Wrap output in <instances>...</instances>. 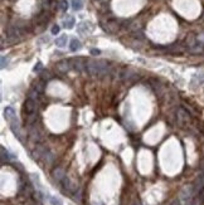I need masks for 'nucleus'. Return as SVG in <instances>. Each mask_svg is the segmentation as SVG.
I'll list each match as a JSON object with an SVG mask.
<instances>
[{
  "instance_id": "18",
  "label": "nucleus",
  "mask_w": 204,
  "mask_h": 205,
  "mask_svg": "<svg viewBox=\"0 0 204 205\" xmlns=\"http://www.w3.org/2000/svg\"><path fill=\"white\" fill-rule=\"evenodd\" d=\"M8 63H9V58H6L5 55H3L2 57V68H5L8 66Z\"/></svg>"
},
{
  "instance_id": "16",
  "label": "nucleus",
  "mask_w": 204,
  "mask_h": 205,
  "mask_svg": "<svg viewBox=\"0 0 204 205\" xmlns=\"http://www.w3.org/2000/svg\"><path fill=\"white\" fill-rule=\"evenodd\" d=\"M59 8H61L62 11H67V9H68V3H67V0H62L61 4H59Z\"/></svg>"
},
{
  "instance_id": "22",
  "label": "nucleus",
  "mask_w": 204,
  "mask_h": 205,
  "mask_svg": "<svg viewBox=\"0 0 204 205\" xmlns=\"http://www.w3.org/2000/svg\"><path fill=\"white\" fill-rule=\"evenodd\" d=\"M133 205H140V204H139V203H137V204H133Z\"/></svg>"
},
{
  "instance_id": "11",
  "label": "nucleus",
  "mask_w": 204,
  "mask_h": 205,
  "mask_svg": "<svg viewBox=\"0 0 204 205\" xmlns=\"http://www.w3.org/2000/svg\"><path fill=\"white\" fill-rule=\"evenodd\" d=\"M83 8V3L82 0H72V9L76 11H80Z\"/></svg>"
},
{
  "instance_id": "21",
  "label": "nucleus",
  "mask_w": 204,
  "mask_h": 205,
  "mask_svg": "<svg viewBox=\"0 0 204 205\" xmlns=\"http://www.w3.org/2000/svg\"><path fill=\"white\" fill-rule=\"evenodd\" d=\"M101 52L98 51V49H91V54H93V55H98Z\"/></svg>"
},
{
  "instance_id": "13",
  "label": "nucleus",
  "mask_w": 204,
  "mask_h": 205,
  "mask_svg": "<svg viewBox=\"0 0 204 205\" xmlns=\"http://www.w3.org/2000/svg\"><path fill=\"white\" fill-rule=\"evenodd\" d=\"M33 89H36L39 95H40V93H43V91H44V82H43V81H42V82H38V83L36 84V86L33 87Z\"/></svg>"
},
{
  "instance_id": "10",
  "label": "nucleus",
  "mask_w": 204,
  "mask_h": 205,
  "mask_svg": "<svg viewBox=\"0 0 204 205\" xmlns=\"http://www.w3.org/2000/svg\"><path fill=\"white\" fill-rule=\"evenodd\" d=\"M67 44V35H61L59 38L55 39V45L59 48H64Z\"/></svg>"
},
{
  "instance_id": "5",
  "label": "nucleus",
  "mask_w": 204,
  "mask_h": 205,
  "mask_svg": "<svg viewBox=\"0 0 204 205\" xmlns=\"http://www.w3.org/2000/svg\"><path fill=\"white\" fill-rule=\"evenodd\" d=\"M71 66L74 70H77V72H82V70H84V68H86V61H84L83 58L81 57H77V58H72L71 59Z\"/></svg>"
},
{
  "instance_id": "4",
  "label": "nucleus",
  "mask_w": 204,
  "mask_h": 205,
  "mask_svg": "<svg viewBox=\"0 0 204 205\" xmlns=\"http://www.w3.org/2000/svg\"><path fill=\"white\" fill-rule=\"evenodd\" d=\"M71 68H72L71 59H62V61H59L57 63V64H55V70H57L58 73H61V74L67 73Z\"/></svg>"
},
{
  "instance_id": "3",
  "label": "nucleus",
  "mask_w": 204,
  "mask_h": 205,
  "mask_svg": "<svg viewBox=\"0 0 204 205\" xmlns=\"http://www.w3.org/2000/svg\"><path fill=\"white\" fill-rule=\"evenodd\" d=\"M36 110H37V100H33V98L28 97L24 103V107H23V112H24L25 117L33 116L36 113Z\"/></svg>"
},
{
  "instance_id": "12",
  "label": "nucleus",
  "mask_w": 204,
  "mask_h": 205,
  "mask_svg": "<svg viewBox=\"0 0 204 205\" xmlns=\"http://www.w3.org/2000/svg\"><path fill=\"white\" fill-rule=\"evenodd\" d=\"M74 23H76V20H74L73 17H67V19L64 20V26L67 29H72L74 26Z\"/></svg>"
},
{
  "instance_id": "1",
  "label": "nucleus",
  "mask_w": 204,
  "mask_h": 205,
  "mask_svg": "<svg viewBox=\"0 0 204 205\" xmlns=\"http://www.w3.org/2000/svg\"><path fill=\"white\" fill-rule=\"evenodd\" d=\"M84 70L92 77H103L106 74H110L111 67L106 61H95L88 59L86 61V68Z\"/></svg>"
},
{
  "instance_id": "2",
  "label": "nucleus",
  "mask_w": 204,
  "mask_h": 205,
  "mask_svg": "<svg viewBox=\"0 0 204 205\" xmlns=\"http://www.w3.org/2000/svg\"><path fill=\"white\" fill-rule=\"evenodd\" d=\"M4 116H5V120L8 121L11 131L14 132V135L20 141H23L22 135H20V125H19V120L15 113V110H14L11 106H8V107H5V110H4Z\"/></svg>"
},
{
  "instance_id": "14",
  "label": "nucleus",
  "mask_w": 204,
  "mask_h": 205,
  "mask_svg": "<svg viewBox=\"0 0 204 205\" xmlns=\"http://www.w3.org/2000/svg\"><path fill=\"white\" fill-rule=\"evenodd\" d=\"M40 78H42V81H43V82H47V81H49L52 78V74L49 73L48 70H43L42 74H40Z\"/></svg>"
},
{
  "instance_id": "6",
  "label": "nucleus",
  "mask_w": 204,
  "mask_h": 205,
  "mask_svg": "<svg viewBox=\"0 0 204 205\" xmlns=\"http://www.w3.org/2000/svg\"><path fill=\"white\" fill-rule=\"evenodd\" d=\"M77 30H78V33H81V34H88L93 30V26L89 22H82V23L78 24V26H77Z\"/></svg>"
},
{
  "instance_id": "17",
  "label": "nucleus",
  "mask_w": 204,
  "mask_h": 205,
  "mask_svg": "<svg viewBox=\"0 0 204 205\" xmlns=\"http://www.w3.org/2000/svg\"><path fill=\"white\" fill-rule=\"evenodd\" d=\"M51 203H52V205H63L61 199H58V197H54V196H51Z\"/></svg>"
},
{
  "instance_id": "7",
  "label": "nucleus",
  "mask_w": 204,
  "mask_h": 205,
  "mask_svg": "<svg viewBox=\"0 0 204 205\" xmlns=\"http://www.w3.org/2000/svg\"><path fill=\"white\" fill-rule=\"evenodd\" d=\"M52 175H53V178H54L55 180H57L58 182H61L63 179L66 178V174H64V171H63L62 169H55Z\"/></svg>"
},
{
  "instance_id": "19",
  "label": "nucleus",
  "mask_w": 204,
  "mask_h": 205,
  "mask_svg": "<svg viewBox=\"0 0 204 205\" xmlns=\"http://www.w3.org/2000/svg\"><path fill=\"white\" fill-rule=\"evenodd\" d=\"M59 30H61L59 25L55 24V25H53V26H52V34H53V35H57V34L59 33Z\"/></svg>"
},
{
  "instance_id": "15",
  "label": "nucleus",
  "mask_w": 204,
  "mask_h": 205,
  "mask_svg": "<svg viewBox=\"0 0 204 205\" xmlns=\"http://www.w3.org/2000/svg\"><path fill=\"white\" fill-rule=\"evenodd\" d=\"M0 150H2V161L9 160V152L5 150V147H3V146H2V148H0Z\"/></svg>"
},
{
  "instance_id": "9",
  "label": "nucleus",
  "mask_w": 204,
  "mask_h": 205,
  "mask_svg": "<svg viewBox=\"0 0 204 205\" xmlns=\"http://www.w3.org/2000/svg\"><path fill=\"white\" fill-rule=\"evenodd\" d=\"M203 82H204V74H196L192 79V86L196 87V86H199V84H202Z\"/></svg>"
},
{
  "instance_id": "20",
  "label": "nucleus",
  "mask_w": 204,
  "mask_h": 205,
  "mask_svg": "<svg viewBox=\"0 0 204 205\" xmlns=\"http://www.w3.org/2000/svg\"><path fill=\"white\" fill-rule=\"evenodd\" d=\"M42 67H43V64H42V63H40V62H38V63H37V64H36V66H34L33 70H34V72H39V70L42 69Z\"/></svg>"
},
{
  "instance_id": "8",
  "label": "nucleus",
  "mask_w": 204,
  "mask_h": 205,
  "mask_svg": "<svg viewBox=\"0 0 204 205\" xmlns=\"http://www.w3.org/2000/svg\"><path fill=\"white\" fill-rule=\"evenodd\" d=\"M82 48V44H81V42L78 40V39H72L71 40V44H69V49H71V52H77V51H80V49Z\"/></svg>"
}]
</instances>
